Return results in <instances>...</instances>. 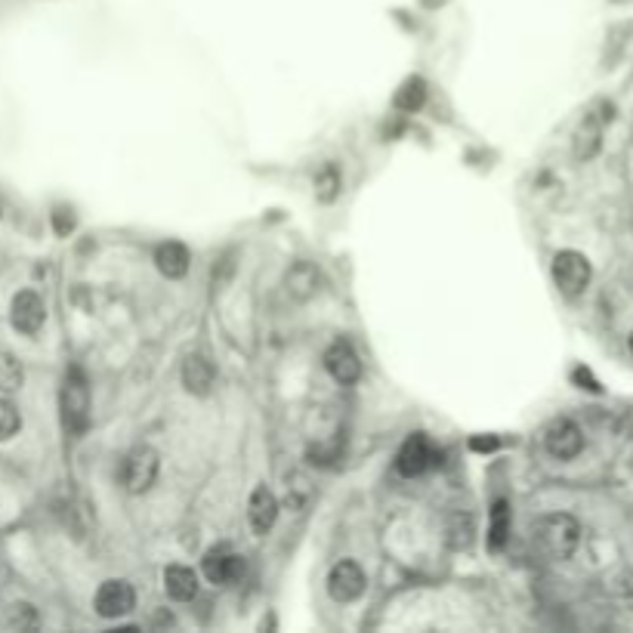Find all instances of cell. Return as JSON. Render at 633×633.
<instances>
[{
  "label": "cell",
  "mask_w": 633,
  "mask_h": 633,
  "mask_svg": "<svg viewBox=\"0 0 633 633\" xmlns=\"http://www.w3.org/2000/svg\"><path fill=\"white\" fill-rule=\"evenodd\" d=\"M532 538L550 559H569L581 544V522L569 513H547L535 522Z\"/></svg>",
  "instance_id": "obj_1"
},
{
  "label": "cell",
  "mask_w": 633,
  "mask_h": 633,
  "mask_svg": "<svg viewBox=\"0 0 633 633\" xmlns=\"http://www.w3.org/2000/svg\"><path fill=\"white\" fill-rule=\"evenodd\" d=\"M62 420L72 436H81L90 424V383L81 368H72L62 380Z\"/></svg>",
  "instance_id": "obj_2"
},
{
  "label": "cell",
  "mask_w": 633,
  "mask_h": 633,
  "mask_svg": "<svg viewBox=\"0 0 633 633\" xmlns=\"http://www.w3.org/2000/svg\"><path fill=\"white\" fill-rule=\"evenodd\" d=\"M158 470H161V457L155 448L149 445H136L124 461H121V485L127 495H143V491H149L158 479Z\"/></svg>",
  "instance_id": "obj_3"
},
{
  "label": "cell",
  "mask_w": 633,
  "mask_h": 633,
  "mask_svg": "<svg viewBox=\"0 0 633 633\" xmlns=\"http://www.w3.org/2000/svg\"><path fill=\"white\" fill-rule=\"evenodd\" d=\"M436 464H439V451L430 442V436H424V433H411L396 454V470L408 479L430 473Z\"/></svg>",
  "instance_id": "obj_4"
},
{
  "label": "cell",
  "mask_w": 633,
  "mask_h": 633,
  "mask_svg": "<svg viewBox=\"0 0 633 633\" xmlns=\"http://www.w3.org/2000/svg\"><path fill=\"white\" fill-rule=\"evenodd\" d=\"M590 275H593L590 260L578 251H559L553 257V281L566 297L584 294V288L590 285Z\"/></svg>",
  "instance_id": "obj_5"
},
{
  "label": "cell",
  "mask_w": 633,
  "mask_h": 633,
  "mask_svg": "<svg viewBox=\"0 0 633 633\" xmlns=\"http://www.w3.org/2000/svg\"><path fill=\"white\" fill-rule=\"evenodd\" d=\"M201 569H204V578L210 584H220V587H229L235 581L244 578V556H238L232 547L226 544H217L210 547L201 559Z\"/></svg>",
  "instance_id": "obj_6"
},
{
  "label": "cell",
  "mask_w": 633,
  "mask_h": 633,
  "mask_svg": "<svg viewBox=\"0 0 633 633\" xmlns=\"http://www.w3.org/2000/svg\"><path fill=\"white\" fill-rule=\"evenodd\" d=\"M133 606H136V590H133L127 581H121V578L102 581L99 590H96V596H93V609H96V615H99V618H109V621H112V618L130 615Z\"/></svg>",
  "instance_id": "obj_7"
},
{
  "label": "cell",
  "mask_w": 633,
  "mask_h": 633,
  "mask_svg": "<svg viewBox=\"0 0 633 633\" xmlns=\"http://www.w3.org/2000/svg\"><path fill=\"white\" fill-rule=\"evenodd\" d=\"M365 587H368V578L359 562H353V559H340L328 572V593L334 603H356L365 593Z\"/></svg>",
  "instance_id": "obj_8"
},
{
  "label": "cell",
  "mask_w": 633,
  "mask_h": 633,
  "mask_svg": "<svg viewBox=\"0 0 633 633\" xmlns=\"http://www.w3.org/2000/svg\"><path fill=\"white\" fill-rule=\"evenodd\" d=\"M544 448H547V454L556 457V461H572V457H578L584 451V433L575 420L556 417L544 430Z\"/></svg>",
  "instance_id": "obj_9"
},
{
  "label": "cell",
  "mask_w": 633,
  "mask_h": 633,
  "mask_svg": "<svg viewBox=\"0 0 633 633\" xmlns=\"http://www.w3.org/2000/svg\"><path fill=\"white\" fill-rule=\"evenodd\" d=\"M10 322L19 334L34 337L47 322V303L38 291H19L10 306Z\"/></svg>",
  "instance_id": "obj_10"
},
{
  "label": "cell",
  "mask_w": 633,
  "mask_h": 633,
  "mask_svg": "<svg viewBox=\"0 0 633 633\" xmlns=\"http://www.w3.org/2000/svg\"><path fill=\"white\" fill-rule=\"evenodd\" d=\"M325 368H328V374L337 380V383H343V386H353V383H359V377H362V359H359V353L353 346H349L346 340H337V343H331L328 349H325Z\"/></svg>",
  "instance_id": "obj_11"
},
{
  "label": "cell",
  "mask_w": 633,
  "mask_h": 633,
  "mask_svg": "<svg viewBox=\"0 0 633 633\" xmlns=\"http://www.w3.org/2000/svg\"><path fill=\"white\" fill-rule=\"evenodd\" d=\"M248 519H251V529L257 535H269L272 532V525L278 519V498L272 495L266 485L254 488V495L248 501Z\"/></svg>",
  "instance_id": "obj_12"
},
{
  "label": "cell",
  "mask_w": 633,
  "mask_h": 633,
  "mask_svg": "<svg viewBox=\"0 0 633 633\" xmlns=\"http://www.w3.org/2000/svg\"><path fill=\"white\" fill-rule=\"evenodd\" d=\"M164 593L173 603H189L198 596V575L189 566H167L164 569Z\"/></svg>",
  "instance_id": "obj_13"
},
{
  "label": "cell",
  "mask_w": 633,
  "mask_h": 633,
  "mask_svg": "<svg viewBox=\"0 0 633 633\" xmlns=\"http://www.w3.org/2000/svg\"><path fill=\"white\" fill-rule=\"evenodd\" d=\"M214 380H217V371L204 356H189L186 359V365H183V386L192 396H207L210 390H214Z\"/></svg>",
  "instance_id": "obj_14"
},
{
  "label": "cell",
  "mask_w": 633,
  "mask_h": 633,
  "mask_svg": "<svg viewBox=\"0 0 633 633\" xmlns=\"http://www.w3.org/2000/svg\"><path fill=\"white\" fill-rule=\"evenodd\" d=\"M319 269H315V263H306V260H300V263H294L291 269H288V278H285V288H288V297H294V300H309L315 291H319Z\"/></svg>",
  "instance_id": "obj_15"
},
{
  "label": "cell",
  "mask_w": 633,
  "mask_h": 633,
  "mask_svg": "<svg viewBox=\"0 0 633 633\" xmlns=\"http://www.w3.org/2000/svg\"><path fill=\"white\" fill-rule=\"evenodd\" d=\"M155 263L161 269V275L167 278H183L189 272V263H192V254L186 244L180 241H164L161 248L155 251Z\"/></svg>",
  "instance_id": "obj_16"
},
{
  "label": "cell",
  "mask_w": 633,
  "mask_h": 633,
  "mask_svg": "<svg viewBox=\"0 0 633 633\" xmlns=\"http://www.w3.org/2000/svg\"><path fill=\"white\" fill-rule=\"evenodd\" d=\"M312 186H315V198H319L322 204H334L340 198V192H343V173H340V167L334 161L322 164L319 170H315Z\"/></svg>",
  "instance_id": "obj_17"
},
{
  "label": "cell",
  "mask_w": 633,
  "mask_h": 633,
  "mask_svg": "<svg viewBox=\"0 0 633 633\" xmlns=\"http://www.w3.org/2000/svg\"><path fill=\"white\" fill-rule=\"evenodd\" d=\"M507 538H510V507H507V501H495L491 519H488V550L501 553Z\"/></svg>",
  "instance_id": "obj_18"
},
{
  "label": "cell",
  "mask_w": 633,
  "mask_h": 633,
  "mask_svg": "<svg viewBox=\"0 0 633 633\" xmlns=\"http://www.w3.org/2000/svg\"><path fill=\"white\" fill-rule=\"evenodd\" d=\"M600 143H603V130L600 124H596V118H587L578 133H575V158L578 161H590L596 152H600Z\"/></svg>",
  "instance_id": "obj_19"
},
{
  "label": "cell",
  "mask_w": 633,
  "mask_h": 633,
  "mask_svg": "<svg viewBox=\"0 0 633 633\" xmlns=\"http://www.w3.org/2000/svg\"><path fill=\"white\" fill-rule=\"evenodd\" d=\"M396 109L399 112H417L420 105L427 102V81L424 78H408L402 87H399V93H396Z\"/></svg>",
  "instance_id": "obj_20"
},
{
  "label": "cell",
  "mask_w": 633,
  "mask_h": 633,
  "mask_svg": "<svg viewBox=\"0 0 633 633\" xmlns=\"http://www.w3.org/2000/svg\"><path fill=\"white\" fill-rule=\"evenodd\" d=\"M25 380L22 362L13 353H0V390L4 393H16Z\"/></svg>",
  "instance_id": "obj_21"
},
{
  "label": "cell",
  "mask_w": 633,
  "mask_h": 633,
  "mask_svg": "<svg viewBox=\"0 0 633 633\" xmlns=\"http://www.w3.org/2000/svg\"><path fill=\"white\" fill-rule=\"evenodd\" d=\"M22 430V414L10 399H0V442L13 439Z\"/></svg>",
  "instance_id": "obj_22"
},
{
  "label": "cell",
  "mask_w": 633,
  "mask_h": 633,
  "mask_svg": "<svg viewBox=\"0 0 633 633\" xmlns=\"http://www.w3.org/2000/svg\"><path fill=\"white\" fill-rule=\"evenodd\" d=\"M448 535H451V544H454V547L470 544V535H473V516L454 513V516H451V529H448Z\"/></svg>",
  "instance_id": "obj_23"
},
{
  "label": "cell",
  "mask_w": 633,
  "mask_h": 633,
  "mask_svg": "<svg viewBox=\"0 0 633 633\" xmlns=\"http://www.w3.org/2000/svg\"><path fill=\"white\" fill-rule=\"evenodd\" d=\"M38 624H41V618H38V612H34V606L19 603V606L10 609V627L25 630V627H38Z\"/></svg>",
  "instance_id": "obj_24"
},
{
  "label": "cell",
  "mask_w": 633,
  "mask_h": 633,
  "mask_svg": "<svg viewBox=\"0 0 633 633\" xmlns=\"http://www.w3.org/2000/svg\"><path fill=\"white\" fill-rule=\"evenodd\" d=\"M53 226H56V232L59 235H68L75 229V217H72V210H65V207H59L56 214H53Z\"/></svg>",
  "instance_id": "obj_25"
},
{
  "label": "cell",
  "mask_w": 633,
  "mask_h": 633,
  "mask_svg": "<svg viewBox=\"0 0 633 633\" xmlns=\"http://www.w3.org/2000/svg\"><path fill=\"white\" fill-rule=\"evenodd\" d=\"M476 451H491V448H498V439H473L470 442Z\"/></svg>",
  "instance_id": "obj_26"
},
{
  "label": "cell",
  "mask_w": 633,
  "mask_h": 633,
  "mask_svg": "<svg viewBox=\"0 0 633 633\" xmlns=\"http://www.w3.org/2000/svg\"><path fill=\"white\" fill-rule=\"evenodd\" d=\"M627 343H630V353H633V331H630V337H627Z\"/></svg>",
  "instance_id": "obj_27"
}]
</instances>
